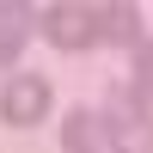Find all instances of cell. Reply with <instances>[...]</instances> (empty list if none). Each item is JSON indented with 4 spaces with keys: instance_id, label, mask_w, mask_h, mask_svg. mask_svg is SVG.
<instances>
[{
    "instance_id": "cell-6",
    "label": "cell",
    "mask_w": 153,
    "mask_h": 153,
    "mask_svg": "<svg viewBox=\"0 0 153 153\" xmlns=\"http://www.w3.org/2000/svg\"><path fill=\"white\" fill-rule=\"evenodd\" d=\"M98 37L104 43H123V49H135L141 43V6H98Z\"/></svg>"
},
{
    "instance_id": "cell-4",
    "label": "cell",
    "mask_w": 153,
    "mask_h": 153,
    "mask_svg": "<svg viewBox=\"0 0 153 153\" xmlns=\"http://www.w3.org/2000/svg\"><path fill=\"white\" fill-rule=\"evenodd\" d=\"M31 31H37V12L25 6V0H0V68L25 49V37H31Z\"/></svg>"
},
{
    "instance_id": "cell-3",
    "label": "cell",
    "mask_w": 153,
    "mask_h": 153,
    "mask_svg": "<svg viewBox=\"0 0 153 153\" xmlns=\"http://www.w3.org/2000/svg\"><path fill=\"white\" fill-rule=\"evenodd\" d=\"M49 117V80H37V74H19V80L0 92V123H12V129H31V123Z\"/></svg>"
},
{
    "instance_id": "cell-5",
    "label": "cell",
    "mask_w": 153,
    "mask_h": 153,
    "mask_svg": "<svg viewBox=\"0 0 153 153\" xmlns=\"http://www.w3.org/2000/svg\"><path fill=\"white\" fill-rule=\"evenodd\" d=\"M61 147H68V153H104L110 141H104V123H98V110H74V117L68 123H61Z\"/></svg>"
},
{
    "instance_id": "cell-1",
    "label": "cell",
    "mask_w": 153,
    "mask_h": 153,
    "mask_svg": "<svg viewBox=\"0 0 153 153\" xmlns=\"http://www.w3.org/2000/svg\"><path fill=\"white\" fill-rule=\"evenodd\" d=\"M98 123H104V141L117 153H153V117H147V104L129 92V86H110Z\"/></svg>"
},
{
    "instance_id": "cell-2",
    "label": "cell",
    "mask_w": 153,
    "mask_h": 153,
    "mask_svg": "<svg viewBox=\"0 0 153 153\" xmlns=\"http://www.w3.org/2000/svg\"><path fill=\"white\" fill-rule=\"evenodd\" d=\"M37 25H43V37H49L55 49H86V43H98V6H80V0L43 6Z\"/></svg>"
}]
</instances>
